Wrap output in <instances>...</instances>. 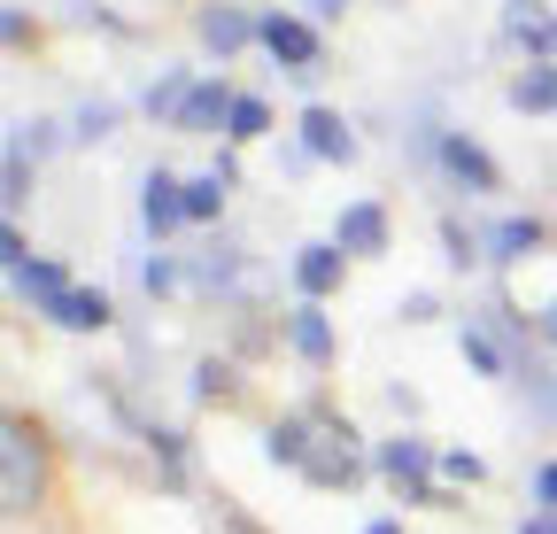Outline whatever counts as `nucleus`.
I'll return each instance as SVG.
<instances>
[{
	"instance_id": "obj_1",
	"label": "nucleus",
	"mask_w": 557,
	"mask_h": 534,
	"mask_svg": "<svg viewBox=\"0 0 557 534\" xmlns=\"http://www.w3.org/2000/svg\"><path fill=\"white\" fill-rule=\"evenodd\" d=\"M302 132H310V148H318L325 163H348V156H357V140H348V124H341L333 109H310V116H302Z\"/></svg>"
},
{
	"instance_id": "obj_2",
	"label": "nucleus",
	"mask_w": 557,
	"mask_h": 534,
	"mask_svg": "<svg viewBox=\"0 0 557 534\" xmlns=\"http://www.w3.org/2000/svg\"><path fill=\"white\" fill-rule=\"evenodd\" d=\"M256 39H263L278 62H310V54H318V39H310L302 24H287V16H263V24H256Z\"/></svg>"
},
{
	"instance_id": "obj_3",
	"label": "nucleus",
	"mask_w": 557,
	"mask_h": 534,
	"mask_svg": "<svg viewBox=\"0 0 557 534\" xmlns=\"http://www.w3.org/2000/svg\"><path fill=\"white\" fill-rule=\"evenodd\" d=\"M178 218H186V186L156 171V178H148V233H171Z\"/></svg>"
},
{
	"instance_id": "obj_4",
	"label": "nucleus",
	"mask_w": 557,
	"mask_h": 534,
	"mask_svg": "<svg viewBox=\"0 0 557 534\" xmlns=\"http://www.w3.org/2000/svg\"><path fill=\"white\" fill-rule=\"evenodd\" d=\"M511 39H527V47H557V24H549L542 0H511Z\"/></svg>"
},
{
	"instance_id": "obj_5",
	"label": "nucleus",
	"mask_w": 557,
	"mask_h": 534,
	"mask_svg": "<svg viewBox=\"0 0 557 534\" xmlns=\"http://www.w3.org/2000/svg\"><path fill=\"white\" fill-rule=\"evenodd\" d=\"M341 287V248H310L302 256V295H333Z\"/></svg>"
},
{
	"instance_id": "obj_6",
	"label": "nucleus",
	"mask_w": 557,
	"mask_h": 534,
	"mask_svg": "<svg viewBox=\"0 0 557 534\" xmlns=\"http://www.w3.org/2000/svg\"><path fill=\"white\" fill-rule=\"evenodd\" d=\"M380 240H387V225H380V210H372V202H364L357 218H341V248H357V256H372Z\"/></svg>"
},
{
	"instance_id": "obj_7",
	"label": "nucleus",
	"mask_w": 557,
	"mask_h": 534,
	"mask_svg": "<svg viewBox=\"0 0 557 534\" xmlns=\"http://www.w3.org/2000/svg\"><path fill=\"white\" fill-rule=\"evenodd\" d=\"M442 156H449V171H457V178H472V186H496V163H487V156H472V140H442Z\"/></svg>"
},
{
	"instance_id": "obj_8",
	"label": "nucleus",
	"mask_w": 557,
	"mask_h": 534,
	"mask_svg": "<svg viewBox=\"0 0 557 534\" xmlns=\"http://www.w3.org/2000/svg\"><path fill=\"white\" fill-rule=\"evenodd\" d=\"M511 101H519V109H557V71H549V62H542V71H527V78L511 86Z\"/></svg>"
},
{
	"instance_id": "obj_9",
	"label": "nucleus",
	"mask_w": 557,
	"mask_h": 534,
	"mask_svg": "<svg viewBox=\"0 0 557 534\" xmlns=\"http://www.w3.org/2000/svg\"><path fill=\"white\" fill-rule=\"evenodd\" d=\"M295 349H302L310 364H325V357H333V341H325V318H318V310H302V318H295Z\"/></svg>"
},
{
	"instance_id": "obj_10",
	"label": "nucleus",
	"mask_w": 557,
	"mask_h": 534,
	"mask_svg": "<svg viewBox=\"0 0 557 534\" xmlns=\"http://www.w3.org/2000/svg\"><path fill=\"white\" fill-rule=\"evenodd\" d=\"M380 464H387L395 481H418V473H426V449H418V442H387V449H380Z\"/></svg>"
},
{
	"instance_id": "obj_11",
	"label": "nucleus",
	"mask_w": 557,
	"mask_h": 534,
	"mask_svg": "<svg viewBox=\"0 0 557 534\" xmlns=\"http://www.w3.org/2000/svg\"><path fill=\"white\" fill-rule=\"evenodd\" d=\"M201 39L218 47V54H233V47L248 39V16H209V24H201Z\"/></svg>"
},
{
	"instance_id": "obj_12",
	"label": "nucleus",
	"mask_w": 557,
	"mask_h": 534,
	"mask_svg": "<svg viewBox=\"0 0 557 534\" xmlns=\"http://www.w3.org/2000/svg\"><path fill=\"white\" fill-rule=\"evenodd\" d=\"M442 473H449V481H480V457H472V449H449Z\"/></svg>"
},
{
	"instance_id": "obj_13",
	"label": "nucleus",
	"mask_w": 557,
	"mask_h": 534,
	"mask_svg": "<svg viewBox=\"0 0 557 534\" xmlns=\"http://www.w3.org/2000/svg\"><path fill=\"white\" fill-rule=\"evenodd\" d=\"M186 218H218V186H186Z\"/></svg>"
},
{
	"instance_id": "obj_14",
	"label": "nucleus",
	"mask_w": 557,
	"mask_h": 534,
	"mask_svg": "<svg viewBox=\"0 0 557 534\" xmlns=\"http://www.w3.org/2000/svg\"><path fill=\"white\" fill-rule=\"evenodd\" d=\"M465 357H472V364H480V372H496V364H504V357H496V349H487V341H480V333H465Z\"/></svg>"
},
{
	"instance_id": "obj_15",
	"label": "nucleus",
	"mask_w": 557,
	"mask_h": 534,
	"mask_svg": "<svg viewBox=\"0 0 557 534\" xmlns=\"http://www.w3.org/2000/svg\"><path fill=\"white\" fill-rule=\"evenodd\" d=\"M233 132H263V109L256 101H233Z\"/></svg>"
},
{
	"instance_id": "obj_16",
	"label": "nucleus",
	"mask_w": 557,
	"mask_h": 534,
	"mask_svg": "<svg viewBox=\"0 0 557 534\" xmlns=\"http://www.w3.org/2000/svg\"><path fill=\"white\" fill-rule=\"evenodd\" d=\"M519 534H557V519H527V526H519Z\"/></svg>"
},
{
	"instance_id": "obj_17",
	"label": "nucleus",
	"mask_w": 557,
	"mask_h": 534,
	"mask_svg": "<svg viewBox=\"0 0 557 534\" xmlns=\"http://www.w3.org/2000/svg\"><path fill=\"white\" fill-rule=\"evenodd\" d=\"M372 534H403V526H372Z\"/></svg>"
}]
</instances>
